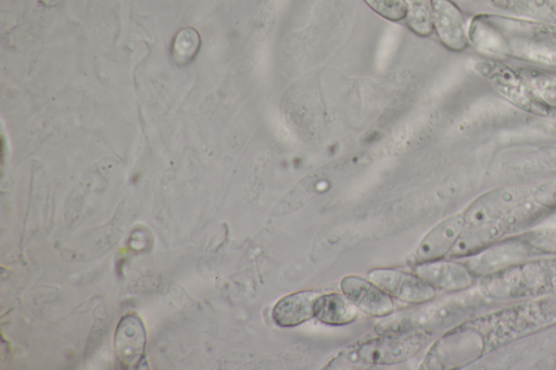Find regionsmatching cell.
I'll list each match as a JSON object with an SVG mask.
<instances>
[{
  "label": "cell",
  "instance_id": "1",
  "mask_svg": "<svg viewBox=\"0 0 556 370\" xmlns=\"http://www.w3.org/2000/svg\"><path fill=\"white\" fill-rule=\"evenodd\" d=\"M427 333L381 334L354 345L329 361L327 369L389 366L407 360L426 345Z\"/></svg>",
  "mask_w": 556,
  "mask_h": 370
},
{
  "label": "cell",
  "instance_id": "2",
  "mask_svg": "<svg viewBox=\"0 0 556 370\" xmlns=\"http://www.w3.org/2000/svg\"><path fill=\"white\" fill-rule=\"evenodd\" d=\"M478 71L493 89L510 103L531 113H548L549 110L536 98L521 71L488 60L480 62Z\"/></svg>",
  "mask_w": 556,
  "mask_h": 370
},
{
  "label": "cell",
  "instance_id": "3",
  "mask_svg": "<svg viewBox=\"0 0 556 370\" xmlns=\"http://www.w3.org/2000/svg\"><path fill=\"white\" fill-rule=\"evenodd\" d=\"M368 278L390 296L409 304L418 305L435 295V289L420 277L399 269L375 268Z\"/></svg>",
  "mask_w": 556,
  "mask_h": 370
},
{
  "label": "cell",
  "instance_id": "4",
  "mask_svg": "<svg viewBox=\"0 0 556 370\" xmlns=\"http://www.w3.org/2000/svg\"><path fill=\"white\" fill-rule=\"evenodd\" d=\"M527 197L518 187L504 186L489 190L475 199L463 213L465 225L497 221Z\"/></svg>",
  "mask_w": 556,
  "mask_h": 370
},
{
  "label": "cell",
  "instance_id": "5",
  "mask_svg": "<svg viewBox=\"0 0 556 370\" xmlns=\"http://www.w3.org/2000/svg\"><path fill=\"white\" fill-rule=\"evenodd\" d=\"M433 30L451 51H464L470 42L468 26L459 7L452 0H433Z\"/></svg>",
  "mask_w": 556,
  "mask_h": 370
},
{
  "label": "cell",
  "instance_id": "6",
  "mask_svg": "<svg viewBox=\"0 0 556 370\" xmlns=\"http://www.w3.org/2000/svg\"><path fill=\"white\" fill-rule=\"evenodd\" d=\"M342 293L363 312L384 317L393 312L391 296L370 280L358 276H346L340 282Z\"/></svg>",
  "mask_w": 556,
  "mask_h": 370
},
{
  "label": "cell",
  "instance_id": "7",
  "mask_svg": "<svg viewBox=\"0 0 556 370\" xmlns=\"http://www.w3.org/2000/svg\"><path fill=\"white\" fill-rule=\"evenodd\" d=\"M465 227L463 214L450 216L434 226L412 256L413 264L440 259L448 255Z\"/></svg>",
  "mask_w": 556,
  "mask_h": 370
},
{
  "label": "cell",
  "instance_id": "8",
  "mask_svg": "<svg viewBox=\"0 0 556 370\" xmlns=\"http://www.w3.org/2000/svg\"><path fill=\"white\" fill-rule=\"evenodd\" d=\"M415 272L434 289L445 291H459L473 282V273L467 265L441 258L415 264Z\"/></svg>",
  "mask_w": 556,
  "mask_h": 370
},
{
  "label": "cell",
  "instance_id": "9",
  "mask_svg": "<svg viewBox=\"0 0 556 370\" xmlns=\"http://www.w3.org/2000/svg\"><path fill=\"white\" fill-rule=\"evenodd\" d=\"M528 252L526 243L497 241L485 250L470 256L467 267L476 275L493 272L525 259Z\"/></svg>",
  "mask_w": 556,
  "mask_h": 370
},
{
  "label": "cell",
  "instance_id": "10",
  "mask_svg": "<svg viewBox=\"0 0 556 370\" xmlns=\"http://www.w3.org/2000/svg\"><path fill=\"white\" fill-rule=\"evenodd\" d=\"M320 293L298 291L281 297L274 306L271 317L281 328L296 327L315 317V304Z\"/></svg>",
  "mask_w": 556,
  "mask_h": 370
},
{
  "label": "cell",
  "instance_id": "11",
  "mask_svg": "<svg viewBox=\"0 0 556 370\" xmlns=\"http://www.w3.org/2000/svg\"><path fill=\"white\" fill-rule=\"evenodd\" d=\"M505 233L500 220L476 225H465L448 257H470L496 243Z\"/></svg>",
  "mask_w": 556,
  "mask_h": 370
},
{
  "label": "cell",
  "instance_id": "12",
  "mask_svg": "<svg viewBox=\"0 0 556 370\" xmlns=\"http://www.w3.org/2000/svg\"><path fill=\"white\" fill-rule=\"evenodd\" d=\"M314 312L323 323L343 326L356 319L358 308L345 295L328 293L319 295Z\"/></svg>",
  "mask_w": 556,
  "mask_h": 370
},
{
  "label": "cell",
  "instance_id": "13",
  "mask_svg": "<svg viewBox=\"0 0 556 370\" xmlns=\"http://www.w3.org/2000/svg\"><path fill=\"white\" fill-rule=\"evenodd\" d=\"M407 4L406 23L409 29L420 37L433 31V0H405Z\"/></svg>",
  "mask_w": 556,
  "mask_h": 370
},
{
  "label": "cell",
  "instance_id": "14",
  "mask_svg": "<svg viewBox=\"0 0 556 370\" xmlns=\"http://www.w3.org/2000/svg\"><path fill=\"white\" fill-rule=\"evenodd\" d=\"M521 73L544 106L548 110H556V75L529 69Z\"/></svg>",
  "mask_w": 556,
  "mask_h": 370
},
{
  "label": "cell",
  "instance_id": "15",
  "mask_svg": "<svg viewBox=\"0 0 556 370\" xmlns=\"http://www.w3.org/2000/svg\"><path fill=\"white\" fill-rule=\"evenodd\" d=\"M378 15L391 22L406 18L407 4L405 0H364Z\"/></svg>",
  "mask_w": 556,
  "mask_h": 370
},
{
  "label": "cell",
  "instance_id": "16",
  "mask_svg": "<svg viewBox=\"0 0 556 370\" xmlns=\"http://www.w3.org/2000/svg\"><path fill=\"white\" fill-rule=\"evenodd\" d=\"M200 37L193 28H185L180 30L173 43L175 55L182 59L191 58L198 50Z\"/></svg>",
  "mask_w": 556,
  "mask_h": 370
},
{
  "label": "cell",
  "instance_id": "17",
  "mask_svg": "<svg viewBox=\"0 0 556 370\" xmlns=\"http://www.w3.org/2000/svg\"><path fill=\"white\" fill-rule=\"evenodd\" d=\"M532 199L544 208H556V178L541 183L533 192Z\"/></svg>",
  "mask_w": 556,
  "mask_h": 370
},
{
  "label": "cell",
  "instance_id": "18",
  "mask_svg": "<svg viewBox=\"0 0 556 370\" xmlns=\"http://www.w3.org/2000/svg\"><path fill=\"white\" fill-rule=\"evenodd\" d=\"M489 1L497 8L505 9V10H513L511 0H489Z\"/></svg>",
  "mask_w": 556,
  "mask_h": 370
},
{
  "label": "cell",
  "instance_id": "19",
  "mask_svg": "<svg viewBox=\"0 0 556 370\" xmlns=\"http://www.w3.org/2000/svg\"><path fill=\"white\" fill-rule=\"evenodd\" d=\"M548 8L553 18V22L556 23V0H548Z\"/></svg>",
  "mask_w": 556,
  "mask_h": 370
}]
</instances>
